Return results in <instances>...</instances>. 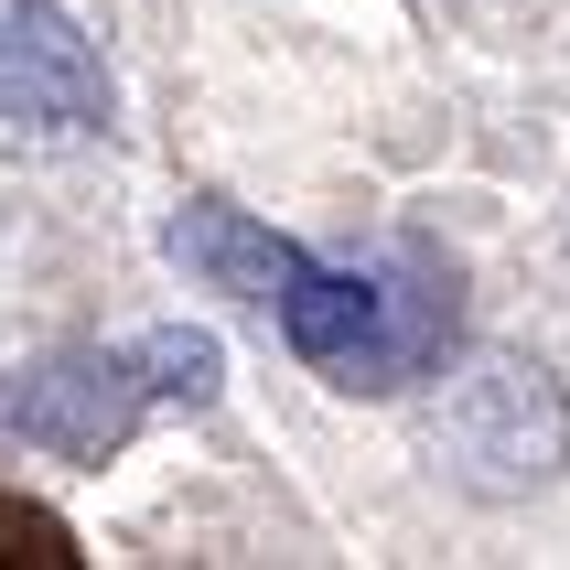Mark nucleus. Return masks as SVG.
I'll return each instance as SVG.
<instances>
[{
	"label": "nucleus",
	"instance_id": "f03ea898",
	"mask_svg": "<svg viewBox=\"0 0 570 570\" xmlns=\"http://www.w3.org/2000/svg\"><path fill=\"white\" fill-rule=\"evenodd\" d=\"M431 452H442L452 484H474V495H539L570 463V399L549 387V366L484 355V366H463V377L442 387Z\"/></svg>",
	"mask_w": 570,
	"mask_h": 570
},
{
	"label": "nucleus",
	"instance_id": "423d86ee",
	"mask_svg": "<svg viewBox=\"0 0 570 570\" xmlns=\"http://www.w3.org/2000/svg\"><path fill=\"white\" fill-rule=\"evenodd\" d=\"M140 366H151V399L161 410H205L216 399V334H184V323H161V334H140Z\"/></svg>",
	"mask_w": 570,
	"mask_h": 570
},
{
	"label": "nucleus",
	"instance_id": "20e7f679",
	"mask_svg": "<svg viewBox=\"0 0 570 570\" xmlns=\"http://www.w3.org/2000/svg\"><path fill=\"white\" fill-rule=\"evenodd\" d=\"M108 129V65L55 0H0V140Z\"/></svg>",
	"mask_w": 570,
	"mask_h": 570
},
{
	"label": "nucleus",
	"instance_id": "7ed1b4c3",
	"mask_svg": "<svg viewBox=\"0 0 570 570\" xmlns=\"http://www.w3.org/2000/svg\"><path fill=\"white\" fill-rule=\"evenodd\" d=\"M151 410L161 399H151L140 345H55L0 387V442L55 452V463H108Z\"/></svg>",
	"mask_w": 570,
	"mask_h": 570
},
{
	"label": "nucleus",
	"instance_id": "39448f33",
	"mask_svg": "<svg viewBox=\"0 0 570 570\" xmlns=\"http://www.w3.org/2000/svg\"><path fill=\"white\" fill-rule=\"evenodd\" d=\"M161 248H173V269L184 281H205V291H226V302H281V281L302 269V248H291L281 226H258V216H237V205H216V194H194L184 216L161 226Z\"/></svg>",
	"mask_w": 570,
	"mask_h": 570
},
{
	"label": "nucleus",
	"instance_id": "f257e3e1",
	"mask_svg": "<svg viewBox=\"0 0 570 570\" xmlns=\"http://www.w3.org/2000/svg\"><path fill=\"white\" fill-rule=\"evenodd\" d=\"M269 313H281L291 355L323 366L334 387H355V399H387V387L431 377V366L452 355V281H442L420 248L366 258V269L302 248V269L281 281Z\"/></svg>",
	"mask_w": 570,
	"mask_h": 570
}]
</instances>
